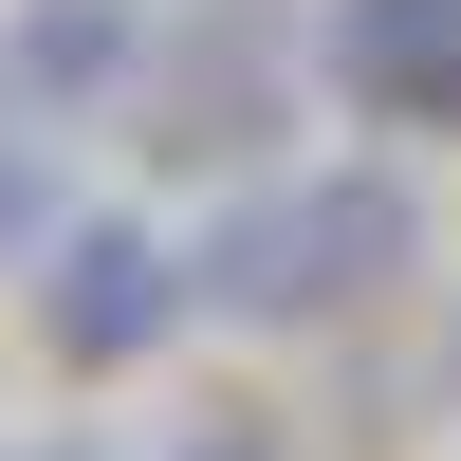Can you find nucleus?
Listing matches in <instances>:
<instances>
[{
    "label": "nucleus",
    "instance_id": "obj_4",
    "mask_svg": "<svg viewBox=\"0 0 461 461\" xmlns=\"http://www.w3.org/2000/svg\"><path fill=\"white\" fill-rule=\"evenodd\" d=\"M314 74H332V111H369V130H461V0H332Z\"/></svg>",
    "mask_w": 461,
    "mask_h": 461
},
{
    "label": "nucleus",
    "instance_id": "obj_2",
    "mask_svg": "<svg viewBox=\"0 0 461 461\" xmlns=\"http://www.w3.org/2000/svg\"><path fill=\"white\" fill-rule=\"evenodd\" d=\"M295 56H314V37H295L277 0H185V19H148L130 130L167 148V167H258V148L295 130Z\"/></svg>",
    "mask_w": 461,
    "mask_h": 461
},
{
    "label": "nucleus",
    "instance_id": "obj_5",
    "mask_svg": "<svg viewBox=\"0 0 461 461\" xmlns=\"http://www.w3.org/2000/svg\"><path fill=\"white\" fill-rule=\"evenodd\" d=\"M130 74H148L130 0H19V19H0V111H37V130H111Z\"/></svg>",
    "mask_w": 461,
    "mask_h": 461
},
{
    "label": "nucleus",
    "instance_id": "obj_9",
    "mask_svg": "<svg viewBox=\"0 0 461 461\" xmlns=\"http://www.w3.org/2000/svg\"><path fill=\"white\" fill-rule=\"evenodd\" d=\"M37 461H93V443H37Z\"/></svg>",
    "mask_w": 461,
    "mask_h": 461
},
{
    "label": "nucleus",
    "instance_id": "obj_3",
    "mask_svg": "<svg viewBox=\"0 0 461 461\" xmlns=\"http://www.w3.org/2000/svg\"><path fill=\"white\" fill-rule=\"evenodd\" d=\"M203 314V240H167V221H56V258H37V332H56V369H148L167 332Z\"/></svg>",
    "mask_w": 461,
    "mask_h": 461
},
{
    "label": "nucleus",
    "instance_id": "obj_6",
    "mask_svg": "<svg viewBox=\"0 0 461 461\" xmlns=\"http://www.w3.org/2000/svg\"><path fill=\"white\" fill-rule=\"evenodd\" d=\"M56 148H74V130H37V111H0V277H37V258H56V221H74Z\"/></svg>",
    "mask_w": 461,
    "mask_h": 461
},
{
    "label": "nucleus",
    "instance_id": "obj_7",
    "mask_svg": "<svg viewBox=\"0 0 461 461\" xmlns=\"http://www.w3.org/2000/svg\"><path fill=\"white\" fill-rule=\"evenodd\" d=\"M167 461H277V443H258V425H185Z\"/></svg>",
    "mask_w": 461,
    "mask_h": 461
},
{
    "label": "nucleus",
    "instance_id": "obj_1",
    "mask_svg": "<svg viewBox=\"0 0 461 461\" xmlns=\"http://www.w3.org/2000/svg\"><path fill=\"white\" fill-rule=\"evenodd\" d=\"M388 277H425V203L406 167H258L203 221V314L221 332H332Z\"/></svg>",
    "mask_w": 461,
    "mask_h": 461
},
{
    "label": "nucleus",
    "instance_id": "obj_8",
    "mask_svg": "<svg viewBox=\"0 0 461 461\" xmlns=\"http://www.w3.org/2000/svg\"><path fill=\"white\" fill-rule=\"evenodd\" d=\"M443 406H461V314H443Z\"/></svg>",
    "mask_w": 461,
    "mask_h": 461
}]
</instances>
